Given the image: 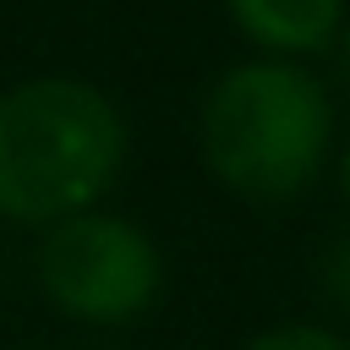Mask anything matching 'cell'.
Segmentation results:
<instances>
[{
    "label": "cell",
    "instance_id": "1",
    "mask_svg": "<svg viewBox=\"0 0 350 350\" xmlns=\"http://www.w3.org/2000/svg\"><path fill=\"white\" fill-rule=\"evenodd\" d=\"M126 159L120 109L77 77H33L0 93V213L60 224L88 213Z\"/></svg>",
    "mask_w": 350,
    "mask_h": 350
},
{
    "label": "cell",
    "instance_id": "2",
    "mask_svg": "<svg viewBox=\"0 0 350 350\" xmlns=\"http://www.w3.org/2000/svg\"><path fill=\"white\" fill-rule=\"evenodd\" d=\"M202 159L208 170L246 202H290L301 197L334 137L328 93L295 60H241L202 98Z\"/></svg>",
    "mask_w": 350,
    "mask_h": 350
},
{
    "label": "cell",
    "instance_id": "3",
    "mask_svg": "<svg viewBox=\"0 0 350 350\" xmlns=\"http://www.w3.org/2000/svg\"><path fill=\"white\" fill-rule=\"evenodd\" d=\"M164 279L159 246L120 213H77L49 224L38 246V284L44 295L82 323H126L153 306Z\"/></svg>",
    "mask_w": 350,
    "mask_h": 350
},
{
    "label": "cell",
    "instance_id": "4",
    "mask_svg": "<svg viewBox=\"0 0 350 350\" xmlns=\"http://www.w3.org/2000/svg\"><path fill=\"white\" fill-rule=\"evenodd\" d=\"M224 5H230V22L273 60L328 49L345 22V0H224Z\"/></svg>",
    "mask_w": 350,
    "mask_h": 350
},
{
    "label": "cell",
    "instance_id": "5",
    "mask_svg": "<svg viewBox=\"0 0 350 350\" xmlns=\"http://www.w3.org/2000/svg\"><path fill=\"white\" fill-rule=\"evenodd\" d=\"M246 350H350V339L334 328H317V323H284V328L257 334Z\"/></svg>",
    "mask_w": 350,
    "mask_h": 350
},
{
    "label": "cell",
    "instance_id": "6",
    "mask_svg": "<svg viewBox=\"0 0 350 350\" xmlns=\"http://www.w3.org/2000/svg\"><path fill=\"white\" fill-rule=\"evenodd\" d=\"M323 295L350 312V230L323 252Z\"/></svg>",
    "mask_w": 350,
    "mask_h": 350
},
{
    "label": "cell",
    "instance_id": "7",
    "mask_svg": "<svg viewBox=\"0 0 350 350\" xmlns=\"http://www.w3.org/2000/svg\"><path fill=\"white\" fill-rule=\"evenodd\" d=\"M334 49H339V77L350 82V27H339V38H334Z\"/></svg>",
    "mask_w": 350,
    "mask_h": 350
},
{
    "label": "cell",
    "instance_id": "8",
    "mask_svg": "<svg viewBox=\"0 0 350 350\" xmlns=\"http://www.w3.org/2000/svg\"><path fill=\"white\" fill-rule=\"evenodd\" d=\"M339 186H345V197H350V142H345V153H339Z\"/></svg>",
    "mask_w": 350,
    "mask_h": 350
}]
</instances>
